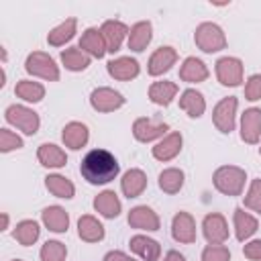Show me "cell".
Listing matches in <instances>:
<instances>
[{"label": "cell", "instance_id": "12", "mask_svg": "<svg viewBox=\"0 0 261 261\" xmlns=\"http://www.w3.org/2000/svg\"><path fill=\"white\" fill-rule=\"evenodd\" d=\"M45 222L49 224L51 230H65L67 228V214L61 208H47L45 210Z\"/></svg>", "mask_w": 261, "mask_h": 261}, {"label": "cell", "instance_id": "32", "mask_svg": "<svg viewBox=\"0 0 261 261\" xmlns=\"http://www.w3.org/2000/svg\"><path fill=\"white\" fill-rule=\"evenodd\" d=\"M18 94L24 96L27 100H39V98L43 96V90H41V86H33V88H31V86L24 82V84L18 86Z\"/></svg>", "mask_w": 261, "mask_h": 261}, {"label": "cell", "instance_id": "21", "mask_svg": "<svg viewBox=\"0 0 261 261\" xmlns=\"http://www.w3.org/2000/svg\"><path fill=\"white\" fill-rule=\"evenodd\" d=\"M80 234L88 241H96L102 237V226L92 218H84V220H80Z\"/></svg>", "mask_w": 261, "mask_h": 261}, {"label": "cell", "instance_id": "14", "mask_svg": "<svg viewBox=\"0 0 261 261\" xmlns=\"http://www.w3.org/2000/svg\"><path fill=\"white\" fill-rule=\"evenodd\" d=\"M96 208L104 216H116L118 214V200L114 198L112 192H104L100 198H96Z\"/></svg>", "mask_w": 261, "mask_h": 261}, {"label": "cell", "instance_id": "16", "mask_svg": "<svg viewBox=\"0 0 261 261\" xmlns=\"http://www.w3.org/2000/svg\"><path fill=\"white\" fill-rule=\"evenodd\" d=\"M204 226H206V237H208L210 241H220V239H224V234H226L224 222H222L220 216H208V218L204 220Z\"/></svg>", "mask_w": 261, "mask_h": 261}, {"label": "cell", "instance_id": "24", "mask_svg": "<svg viewBox=\"0 0 261 261\" xmlns=\"http://www.w3.org/2000/svg\"><path fill=\"white\" fill-rule=\"evenodd\" d=\"M63 61H65V65H67L69 69H84V67H88V57L82 55L77 49L65 51V53H63Z\"/></svg>", "mask_w": 261, "mask_h": 261}, {"label": "cell", "instance_id": "37", "mask_svg": "<svg viewBox=\"0 0 261 261\" xmlns=\"http://www.w3.org/2000/svg\"><path fill=\"white\" fill-rule=\"evenodd\" d=\"M167 261H184V257L177 255V253H169V255H167Z\"/></svg>", "mask_w": 261, "mask_h": 261}, {"label": "cell", "instance_id": "4", "mask_svg": "<svg viewBox=\"0 0 261 261\" xmlns=\"http://www.w3.org/2000/svg\"><path fill=\"white\" fill-rule=\"evenodd\" d=\"M218 75L222 80V84H239L241 77V63L237 59H220L218 61Z\"/></svg>", "mask_w": 261, "mask_h": 261}, {"label": "cell", "instance_id": "6", "mask_svg": "<svg viewBox=\"0 0 261 261\" xmlns=\"http://www.w3.org/2000/svg\"><path fill=\"white\" fill-rule=\"evenodd\" d=\"M108 71L112 75H116V77H124L126 80V77L137 75L139 65H137L135 59H118V61H110L108 63Z\"/></svg>", "mask_w": 261, "mask_h": 261}, {"label": "cell", "instance_id": "8", "mask_svg": "<svg viewBox=\"0 0 261 261\" xmlns=\"http://www.w3.org/2000/svg\"><path fill=\"white\" fill-rule=\"evenodd\" d=\"M63 139H65V143L71 147V149H80L84 143H86V139H88V130H86V126L84 124H69L67 128H65V133H63Z\"/></svg>", "mask_w": 261, "mask_h": 261}, {"label": "cell", "instance_id": "17", "mask_svg": "<svg viewBox=\"0 0 261 261\" xmlns=\"http://www.w3.org/2000/svg\"><path fill=\"white\" fill-rule=\"evenodd\" d=\"M181 106L188 108L190 116H200V112H202V108H204V102H202V96H200L198 92L188 90V92L184 94V98H181Z\"/></svg>", "mask_w": 261, "mask_h": 261}, {"label": "cell", "instance_id": "27", "mask_svg": "<svg viewBox=\"0 0 261 261\" xmlns=\"http://www.w3.org/2000/svg\"><path fill=\"white\" fill-rule=\"evenodd\" d=\"M47 186L55 192V194H59L61 198H71V192H73V188H71V184H67L63 177H47Z\"/></svg>", "mask_w": 261, "mask_h": 261}, {"label": "cell", "instance_id": "2", "mask_svg": "<svg viewBox=\"0 0 261 261\" xmlns=\"http://www.w3.org/2000/svg\"><path fill=\"white\" fill-rule=\"evenodd\" d=\"M196 41L204 51H218L224 45V37L216 24H202L198 29Z\"/></svg>", "mask_w": 261, "mask_h": 261}, {"label": "cell", "instance_id": "29", "mask_svg": "<svg viewBox=\"0 0 261 261\" xmlns=\"http://www.w3.org/2000/svg\"><path fill=\"white\" fill-rule=\"evenodd\" d=\"M37 234H39V228H37L35 222H22V224L18 226V230H16V237H18L20 243H24V245L33 243V241L37 239Z\"/></svg>", "mask_w": 261, "mask_h": 261}, {"label": "cell", "instance_id": "7", "mask_svg": "<svg viewBox=\"0 0 261 261\" xmlns=\"http://www.w3.org/2000/svg\"><path fill=\"white\" fill-rule=\"evenodd\" d=\"M173 59H175V53L171 51V47H163V49H159V51L153 55L149 71H151V73H161V71L169 69V65H171Z\"/></svg>", "mask_w": 261, "mask_h": 261}, {"label": "cell", "instance_id": "9", "mask_svg": "<svg viewBox=\"0 0 261 261\" xmlns=\"http://www.w3.org/2000/svg\"><path fill=\"white\" fill-rule=\"evenodd\" d=\"M102 31H104V39H106V43H108V49H110V51H116L118 45H120L122 35L126 33V29H124L120 22H106Z\"/></svg>", "mask_w": 261, "mask_h": 261}, {"label": "cell", "instance_id": "18", "mask_svg": "<svg viewBox=\"0 0 261 261\" xmlns=\"http://www.w3.org/2000/svg\"><path fill=\"white\" fill-rule=\"evenodd\" d=\"M133 249L137 253H141L143 257H147V259H155L157 253H159L157 243L155 241H149V239H143V237H135L133 239Z\"/></svg>", "mask_w": 261, "mask_h": 261}, {"label": "cell", "instance_id": "3", "mask_svg": "<svg viewBox=\"0 0 261 261\" xmlns=\"http://www.w3.org/2000/svg\"><path fill=\"white\" fill-rule=\"evenodd\" d=\"M8 120L22 124V126L27 128L29 135L35 133V128H37V124H39L35 112H29V110H24V108H20V106H12V108H8Z\"/></svg>", "mask_w": 261, "mask_h": 261}, {"label": "cell", "instance_id": "26", "mask_svg": "<svg viewBox=\"0 0 261 261\" xmlns=\"http://www.w3.org/2000/svg\"><path fill=\"white\" fill-rule=\"evenodd\" d=\"M161 188L167 190V192H175L179 186H181V173L175 171V169H169L165 173H161Z\"/></svg>", "mask_w": 261, "mask_h": 261}, {"label": "cell", "instance_id": "25", "mask_svg": "<svg viewBox=\"0 0 261 261\" xmlns=\"http://www.w3.org/2000/svg\"><path fill=\"white\" fill-rule=\"evenodd\" d=\"M179 143H181V139H179L177 135L169 137V141H167L165 145L161 143V145L155 149V157H159V159H167V157L175 155V153H177V149H179Z\"/></svg>", "mask_w": 261, "mask_h": 261}, {"label": "cell", "instance_id": "5", "mask_svg": "<svg viewBox=\"0 0 261 261\" xmlns=\"http://www.w3.org/2000/svg\"><path fill=\"white\" fill-rule=\"evenodd\" d=\"M261 128V110H247L243 116V139L255 141Z\"/></svg>", "mask_w": 261, "mask_h": 261}, {"label": "cell", "instance_id": "30", "mask_svg": "<svg viewBox=\"0 0 261 261\" xmlns=\"http://www.w3.org/2000/svg\"><path fill=\"white\" fill-rule=\"evenodd\" d=\"M237 224H239V239H245L255 230V220L251 216L243 214L241 210H237Z\"/></svg>", "mask_w": 261, "mask_h": 261}, {"label": "cell", "instance_id": "11", "mask_svg": "<svg viewBox=\"0 0 261 261\" xmlns=\"http://www.w3.org/2000/svg\"><path fill=\"white\" fill-rule=\"evenodd\" d=\"M143 188H145V177H143L141 171H128V173L124 175V179H122V190H124V194H126L128 198L137 196Z\"/></svg>", "mask_w": 261, "mask_h": 261}, {"label": "cell", "instance_id": "31", "mask_svg": "<svg viewBox=\"0 0 261 261\" xmlns=\"http://www.w3.org/2000/svg\"><path fill=\"white\" fill-rule=\"evenodd\" d=\"M65 255L61 243H47L45 249H43V259L45 261H61Z\"/></svg>", "mask_w": 261, "mask_h": 261}, {"label": "cell", "instance_id": "34", "mask_svg": "<svg viewBox=\"0 0 261 261\" xmlns=\"http://www.w3.org/2000/svg\"><path fill=\"white\" fill-rule=\"evenodd\" d=\"M247 96L249 100H257L261 96V75H253L249 86H247Z\"/></svg>", "mask_w": 261, "mask_h": 261}, {"label": "cell", "instance_id": "23", "mask_svg": "<svg viewBox=\"0 0 261 261\" xmlns=\"http://www.w3.org/2000/svg\"><path fill=\"white\" fill-rule=\"evenodd\" d=\"M181 75L186 80H202V77H206V69L198 59H188L181 69Z\"/></svg>", "mask_w": 261, "mask_h": 261}, {"label": "cell", "instance_id": "35", "mask_svg": "<svg viewBox=\"0 0 261 261\" xmlns=\"http://www.w3.org/2000/svg\"><path fill=\"white\" fill-rule=\"evenodd\" d=\"M245 253H247L249 257H261V241L251 243V245L245 249Z\"/></svg>", "mask_w": 261, "mask_h": 261}, {"label": "cell", "instance_id": "10", "mask_svg": "<svg viewBox=\"0 0 261 261\" xmlns=\"http://www.w3.org/2000/svg\"><path fill=\"white\" fill-rule=\"evenodd\" d=\"M149 39H151V24L149 22H141V24H137L133 29L128 43H130V47L135 51H143V47L149 43Z\"/></svg>", "mask_w": 261, "mask_h": 261}, {"label": "cell", "instance_id": "20", "mask_svg": "<svg viewBox=\"0 0 261 261\" xmlns=\"http://www.w3.org/2000/svg\"><path fill=\"white\" fill-rule=\"evenodd\" d=\"M39 157L45 161V165H53V167H59V165H63V163H65L63 153H61V151H57V149H55V145H43V149H41Z\"/></svg>", "mask_w": 261, "mask_h": 261}, {"label": "cell", "instance_id": "19", "mask_svg": "<svg viewBox=\"0 0 261 261\" xmlns=\"http://www.w3.org/2000/svg\"><path fill=\"white\" fill-rule=\"evenodd\" d=\"M82 47H86L92 55H98V57L104 53V49H102V37H100L98 31H94V29L86 31V35H84V39H82Z\"/></svg>", "mask_w": 261, "mask_h": 261}, {"label": "cell", "instance_id": "1", "mask_svg": "<svg viewBox=\"0 0 261 261\" xmlns=\"http://www.w3.org/2000/svg\"><path fill=\"white\" fill-rule=\"evenodd\" d=\"M80 171H82L84 179H88L90 184H106L116 177L118 161L114 159L112 153H108L104 149H94L82 159Z\"/></svg>", "mask_w": 261, "mask_h": 261}, {"label": "cell", "instance_id": "13", "mask_svg": "<svg viewBox=\"0 0 261 261\" xmlns=\"http://www.w3.org/2000/svg\"><path fill=\"white\" fill-rule=\"evenodd\" d=\"M173 228H175V230H173L175 239H179V241H192V239H194V230H192V220H190V216H186V214L175 216Z\"/></svg>", "mask_w": 261, "mask_h": 261}, {"label": "cell", "instance_id": "22", "mask_svg": "<svg viewBox=\"0 0 261 261\" xmlns=\"http://www.w3.org/2000/svg\"><path fill=\"white\" fill-rule=\"evenodd\" d=\"M173 92H175V86L173 84H155L151 88V98L155 102H159V104H167L171 100Z\"/></svg>", "mask_w": 261, "mask_h": 261}, {"label": "cell", "instance_id": "33", "mask_svg": "<svg viewBox=\"0 0 261 261\" xmlns=\"http://www.w3.org/2000/svg\"><path fill=\"white\" fill-rule=\"evenodd\" d=\"M204 261H228V253L222 247H210L204 253Z\"/></svg>", "mask_w": 261, "mask_h": 261}, {"label": "cell", "instance_id": "36", "mask_svg": "<svg viewBox=\"0 0 261 261\" xmlns=\"http://www.w3.org/2000/svg\"><path fill=\"white\" fill-rule=\"evenodd\" d=\"M106 261H133V259H128V257H124L122 253H110V255L106 257Z\"/></svg>", "mask_w": 261, "mask_h": 261}, {"label": "cell", "instance_id": "28", "mask_svg": "<svg viewBox=\"0 0 261 261\" xmlns=\"http://www.w3.org/2000/svg\"><path fill=\"white\" fill-rule=\"evenodd\" d=\"M73 27H75V20L71 18V20H67L65 24H61L59 29H55V31L49 35V41H51L53 45H59L63 39H69V37L73 35Z\"/></svg>", "mask_w": 261, "mask_h": 261}, {"label": "cell", "instance_id": "15", "mask_svg": "<svg viewBox=\"0 0 261 261\" xmlns=\"http://www.w3.org/2000/svg\"><path fill=\"white\" fill-rule=\"evenodd\" d=\"M128 220H130L133 224L147 226V228H151V230H155V228H157V218L151 214V210H149V208H135Z\"/></svg>", "mask_w": 261, "mask_h": 261}]
</instances>
